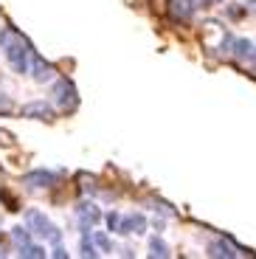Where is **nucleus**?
<instances>
[{"mask_svg":"<svg viewBox=\"0 0 256 259\" xmlns=\"http://www.w3.org/2000/svg\"><path fill=\"white\" fill-rule=\"evenodd\" d=\"M0 48L6 54L9 65H12L14 73H28L31 71V46L23 34H17L14 28H0Z\"/></svg>","mask_w":256,"mask_h":259,"instance_id":"1","label":"nucleus"},{"mask_svg":"<svg viewBox=\"0 0 256 259\" xmlns=\"http://www.w3.org/2000/svg\"><path fill=\"white\" fill-rule=\"evenodd\" d=\"M26 228L37 237V240H45V242H59L62 240V231H59L39 208H28L26 211Z\"/></svg>","mask_w":256,"mask_h":259,"instance_id":"2","label":"nucleus"},{"mask_svg":"<svg viewBox=\"0 0 256 259\" xmlns=\"http://www.w3.org/2000/svg\"><path fill=\"white\" fill-rule=\"evenodd\" d=\"M54 102H57L59 110L71 113L79 107V96H76V88H73L68 79H59L57 84H54Z\"/></svg>","mask_w":256,"mask_h":259,"instance_id":"3","label":"nucleus"},{"mask_svg":"<svg viewBox=\"0 0 256 259\" xmlns=\"http://www.w3.org/2000/svg\"><path fill=\"white\" fill-rule=\"evenodd\" d=\"M26 189H51L57 183V172H48V169H34L23 178Z\"/></svg>","mask_w":256,"mask_h":259,"instance_id":"4","label":"nucleus"},{"mask_svg":"<svg viewBox=\"0 0 256 259\" xmlns=\"http://www.w3.org/2000/svg\"><path fill=\"white\" fill-rule=\"evenodd\" d=\"M205 253L208 256H223V259H234V256H239V248L234 245L231 240H211L208 245H205Z\"/></svg>","mask_w":256,"mask_h":259,"instance_id":"5","label":"nucleus"},{"mask_svg":"<svg viewBox=\"0 0 256 259\" xmlns=\"http://www.w3.org/2000/svg\"><path fill=\"white\" fill-rule=\"evenodd\" d=\"M76 217H79V223H82V228L88 226V228H93L99 220H102V211L96 208V203H90V200H82L76 206Z\"/></svg>","mask_w":256,"mask_h":259,"instance_id":"6","label":"nucleus"},{"mask_svg":"<svg viewBox=\"0 0 256 259\" xmlns=\"http://www.w3.org/2000/svg\"><path fill=\"white\" fill-rule=\"evenodd\" d=\"M31 79L34 82H51L54 79V65L48 62V59H42V57H37V54H34L31 57Z\"/></svg>","mask_w":256,"mask_h":259,"instance_id":"7","label":"nucleus"},{"mask_svg":"<svg viewBox=\"0 0 256 259\" xmlns=\"http://www.w3.org/2000/svg\"><path fill=\"white\" fill-rule=\"evenodd\" d=\"M147 231V217L144 214H127L121 217V226H118V234H144Z\"/></svg>","mask_w":256,"mask_h":259,"instance_id":"8","label":"nucleus"},{"mask_svg":"<svg viewBox=\"0 0 256 259\" xmlns=\"http://www.w3.org/2000/svg\"><path fill=\"white\" fill-rule=\"evenodd\" d=\"M169 9H172V17H175V20L186 23V20L194 17V9H197V3H194V0H169Z\"/></svg>","mask_w":256,"mask_h":259,"instance_id":"9","label":"nucleus"},{"mask_svg":"<svg viewBox=\"0 0 256 259\" xmlns=\"http://www.w3.org/2000/svg\"><path fill=\"white\" fill-rule=\"evenodd\" d=\"M23 116H31V118H51L54 110H51V104H45V102H28L26 107H23Z\"/></svg>","mask_w":256,"mask_h":259,"instance_id":"10","label":"nucleus"},{"mask_svg":"<svg viewBox=\"0 0 256 259\" xmlns=\"http://www.w3.org/2000/svg\"><path fill=\"white\" fill-rule=\"evenodd\" d=\"M231 54L237 59H250V54H253V42L245 37H234V48H231Z\"/></svg>","mask_w":256,"mask_h":259,"instance_id":"11","label":"nucleus"},{"mask_svg":"<svg viewBox=\"0 0 256 259\" xmlns=\"http://www.w3.org/2000/svg\"><path fill=\"white\" fill-rule=\"evenodd\" d=\"M149 256H160V259H166V256H172V251H169V245L160 237H152L149 240Z\"/></svg>","mask_w":256,"mask_h":259,"instance_id":"12","label":"nucleus"},{"mask_svg":"<svg viewBox=\"0 0 256 259\" xmlns=\"http://www.w3.org/2000/svg\"><path fill=\"white\" fill-rule=\"evenodd\" d=\"M20 256H23V259H42L45 251H42V245L28 242V245H20Z\"/></svg>","mask_w":256,"mask_h":259,"instance_id":"13","label":"nucleus"},{"mask_svg":"<svg viewBox=\"0 0 256 259\" xmlns=\"http://www.w3.org/2000/svg\"><path fill=\"white\" fill-rule=\"evenodd\" d=\"M12 240L17 242V245H28L31 242V231H26V228H12Z\"/></svg>","mask_w":256,"mask_h":259,"instance_id":"14","label":"nucleus"},{"mask_svg":"<svg viewBox=\"0 0 256 259\" xmlns=\"http://www.w3.org/2000/svg\"><path fill=\"white\" fill-rule=\"evenodd\" d=\"M93 240H96V245L102 248V251H113V240H110L107 234L99 231V234H93Z\"/></svg>","mask_w":256,"mask_h":259,"instance_id":"15","label":"nucleus"},{"mask_svg":"<svg viewBox=\"0 0 256 259\" xmlns=\"http://www.w3.org/2000/svg\"><path fill=\"white\" fill-rule=\"evenodd\" d=\"M118 226H121V217H118V211H110V214H107V228H110V231H118Z\"/></svg>","mask_w":256,"mask_h":259,"instance_id":"16","label":"nucleus"},{"mask_svg":"<svg viewBox=\"0 0 256 259\" xmlns=\"http://www.w3.org/2000/svg\"><path fill=\"white\" fill-rule=\"evenodd\" d=\"M0 110H12V99L9 96H0Z\"/></svg>","mask_w":256,"mask_h":259,"instance_id":"17","label":"nucleus"},{"mask_svg":"<svg viewBox=\"0 0 256 259\" xmlns=\"http://www.w3.org/2000/svg\"><path fill=\"white\" fill-rule=\"evenodd\" d=\"M51 256L62 259V256H68V251H65V248H62V245H59V242H57V248H54V253H51Z\"/></svg>","mask_w":256,"mask_h":259,"instance_id":"18","label":"nucleus"},{"mask_svg":"<svg viewBox=\"0 0 256 259\" xmlns=\"http://www.w3.org/2000/svg\"><path fill=\"white\" fill-rule=\"evenodd\" d=\"M197 6H211V3H223V0H194Z\"/></svg>","mask_w":256,"mask_h":259,"instance_id":"19","label":"nucleus"},{"mask_svg":"<svg viewBox=\"0 0 256 259\" xmlns=\"http://www.w3.org/2000/svg\"><path fill=\"white\" fill-rule=\"evenodd\" d=\"M250 68L256 71V46H253V54H250Z\"/></svg>","mask_w":256,"mask_h":259,"instance_id":"20","label":"nucleus"},{"mask_svg":"<svg viewBox=\"0 0 256 259\" xmlns=\"http://www.w3.org/2000/svg\"><path fill=\"white\" fill-rule=\"evenodd\" d=\"M3 141H6V136H3V133H0V144H3Z\"/></svg>","mask_w":256,"mask_h":259,"instance_id":"21","label":"nucleus"},{"mask_svg":"<svg viewBox=\"0 0 256 259\" xmlns=\"http://www.w3.org/2000/svg\"><path fill=\"white\" fill-rule=\"evenodd\" d=\"M250 6H256V0H250Z\"/></svg>","mask_w":256,"mask_h":259,"instance_id":"22","label":"nucleus"}]
</instances>
